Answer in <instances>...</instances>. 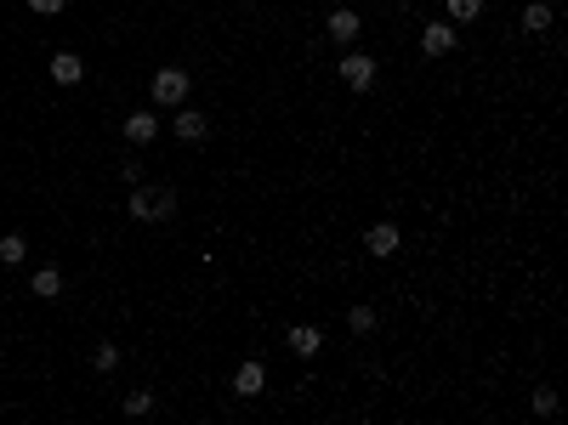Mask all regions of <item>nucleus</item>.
Listing matches in <instances>:
<instances>
[{"instance_id":"20e7f679","label":"nucleus","mask_w":568,"mask_h":425,"mask_svg":"<svg viewBox=\"0 0 568 425\" xmlns=\"http://www.w3.org/2000/svg\"><path fill=\"white\" fill-rule=\"evenodd\" d=\"M342 80H347L353 91H370V86H375V57H364V51H347V57H342Z\"/></svg>"},{"instance_id":"6ab92c4d","label":"nucleus","mask_w":568,"mask_h":425,"mask_svg":"<svg viewBox=\"0 0 568 425\" xmlns=\"http://www.w3.org/2000/svg\"><path fill=\"white\" fill-rule=\"evenodd\" d=\"M483 0H449V18H478Z\"/></svg>"},{"instance_id":"6e6552de","label":"nucleus","mask_w":568,"mask_h":425,"mask_svg":"<svg viewBox=\"0 0 568 425\" xmlns=\"http://www.w3.org/2000/svg\"><path fill=\"white\" fill-rule=\"evenodd\" d=\"M177 136H182V142H205V136H211V119L199 114V108H182V114H177Z\"/></svg>"},{"instance_id":"dca6fc26","label":"nucleus","mask_w":568,"mask_h":425,"mask_svg":"<svg viewBox=\"0 0 568 425\" xmlns=\"http://www.w3.org/2000/svg\"><path fill=\"white\" fill-rule=\"evenodd\" d=\"M347 329H353V335H375V312L370 307H353V312H347Z\"/></svg>"},{"instance_id":"9b49d317","label":"nucleus","mask_w":568,"mask_h":425,"mask_svg":"<svg viewBox=\"0 0 568 425\" xmlns=\"http://www.w3.org/2000/svg\"><path fill=\"white\" fill-rule=\"evenodd\" d=\"M551 18H557V11H551L546 0H529V6H523V34H546Z\"/></svg>"},{"instance_id":"0eeeda50","label":"nucleus","mask_w":568,"mask_h":425,"mask_svg":"<svg viewBox=\"0 0 568 425\" xmlns=\"http://www.w3.org/2000/svg\"><path fill=\"white\" fill-rule=\"evenodd\" d=\"M262 386H267V368L256 363V358H250V363H239V375H234V391H239V397H262Z\"/></svg>"},{"instance_id":"1a4fd4ad","label":"nucleus","mask_w":568,"mask_h":425,"mask_svg":"<svg viewBox=\"0 0 568 425\" xmlns=\"http://www.w3.org/2000/svg\"><path fill=\"white\" fill-rule=\"evenodd\" d=\"M80 74H86V63H80L74 51H58V57H51V80H58V86H80Z\"/></svg>"},{"instance_id":"f03ea898","label":"nucleus","mask_w":568,"mask_h":425,"mask_svg":"<svg viewBox=\"0 0 568 425\" xmlns=\"http://www.w3.org/2000/svg\"><path fill=\"white\" fill-rule=\"evenodd\" d=\"M188 97V68H159L154 74V108H177Z\"/></svg>"},{"instance_id":"f3484780","label":"nucleus","mask_w":568,"mask_h":425,"mask_svg":"<svg viewBox=\"0 0 568 425\" xmlns=\"http://www.w3.org/2000/svg\"><path fill=\"white\" fill-rule=\"evenodd\" d=\"M534 414H557V391H551V386H534Z\"/></svg>"},{"instance_id":"4468645a","label":"nucleus","mask_w":568,"mask_h":425,"mask_svg":"<svg viewBox=\"0 0 568 425\" xmlns=\"http://www.w3.org/2000/svg\"><path fill=\"white\" fill-rule=\"evenodd\" d=\"M23 255H29V239H23V232H6V239H0V262H6V267H18Z\"/></svg>"},{"instance_id":"9d476101","label":"nucleus","mask_w":568,"mask_h":425,"mask_svg":"<svg viewBox=\"0 0 568 425\" xmlns=\"http://www.w3.org/2000/svg\"><path fill=\"white\" fill-rule=\"evenodd\" d=\"M358 29H364V18H358V11H330V40L353 46V40H358Z\"/></svg>"},{"instance_id":"423d86ee","label":"nucleus","mask_w":568,"mask_h":425,"mask_svg":"<svg viewBox=\"0 0 568 425\" xmlns=\"http://www.w3.org/2000/svg\"><path fill=\"white\" fill-rule=\"evenodd\" d=\"M159 136V114H148V108H137V114L126 119V142H137V148H148Z\"/></svg>"},{"instance_id":"f257e3e1","label":"nucleus","mask_w":568,"mask_h":425,"mask_svg":"<svg viewBox=\"0 0 568 425\" xmlns=\"http://www.w3.org/2000/svg\"><path fill=\"white\" fill-rule=\"evenodd\" d=\"M126 210L137 216V222H171V216H177V194H171V187L137 182V187H131V199H126Z\"/></svg>"},{"instance_id":"a211bd4d","label":"nucleus","mask_w":568,"mask_h":425,"mask_svg":"<svg viewBox=\"0 0 568 425\" xmlns=\"http://www.w3.org/2000/svg\"><path fill=\"white\" fill-rule=\"evenodd\" d=\"M154 408V391H126V414H148Z\"/></svg>"},{"instance_id":"ddd939ff","label":"nucleus","mask_w":568,"mask_h":425,"mask_svg":"<svg viewBox=\"0 0 568 425\" xmlns=\"http://www.w3.org/2000/svg\"><path fill=\"white\" fill-rule=\"evenodd\" d=\"M35 295H40V300L63 295V272H58V267H40V272H35Z\"/></svg>"},{"instance_id":"f8f14e48","label":"nucleus","mask_w":568,"mask_h":425,"mask_svg":"<svg viewBox=\"0 0 568 425\" xmlns=\"http://www.w3.org/2000/svg\"><path fill=\"white\" fill-rule=\"evenodd\" d=\"M319 346H324V335H319L313 323H296V329H290V352H296V358H313Z\"/></svg>"},{"instance_id":"39448f33","label":"nucleus","mask_w":568,"mask_h":425,"mask_svg":"<svg viewBox=\"0 0 568 425\" xmlns=\"http://www.w3.org/2000/svg\"><path fill=\"white\" fill-rule=\"evenodd\" d=\"M421 51H426V57H449V51H455V29H449V23H426V29H421Z\"/></svg>"},{"instance_id":"7ed1b4c3","label":"nucleus","mask_w":568,"mask_h":425,"mask_svg":"<svg viewBox=\"0 0 568 425\" xmlns=\"http://www.w3.org/2000/svg\"><path fill=\"white\" fill-rule=\"evenodd\" d=\"M398 222H375L370 232H364V250H370L375 255V262H387V255H398Z\"/></svg>"},{"instance_id":"2eb2a0df","label":"nucleus","mask_w":568,"mask_h":425,"mask_svg":"<svg viewBox=\"0 0 568 425\" xmlns=\"http://www.w3.org/2000/svg\"><path fill=\"white\" fill-rule=\"evenodd\" d=\"M91 368H97V375H114V368H119V346H114V340H103V346L91 352Z\"/></svg>"},{"instance_id":"412c9836","label":"nucleus","mask_w":568,"mask_h":425,"mask_svg":"<svg viewBox=\"0 0 568 425\" xmlns=\"http://www.w3.org/2000/svg\"><path fill=\"white\" fill-rule=\"evenodd\" d=\"M119 176H126V187H137V182H142V164L126 159V164H119Z\"/></svg>"},{"instance_id":"aec40b11","label":"nucleus","mask_w":568,"mask_h":425,"mask_svg":"<svg viewBox=\"0 0 568 425\" xmlns=\"http://www.w3.org/2000/svg\"><path fill=\"white\" fill-rule=\"evenodd\" d=\"M29 11H40V18H58L63 0H29Z\"/></svg>"}]
</instances>
